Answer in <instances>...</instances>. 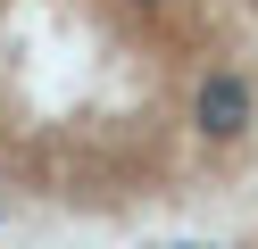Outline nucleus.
<instances>
[{
	"label": "nucleus",
	"instance_id": "obj_2",
	"mask_svg": "<svg viewBox=\"0 0 258 249\" xmlns=\"http://www.w3.org/2000/svg\"><path fill=\"white\" fill-rule=\"evenodd\" d=\"M250 9H258V0H250Z\"/></svg>",
	"mask_w": 258,
	"mask_h": 249
},
{
	"label": "nucleus",
	"instance_id": "obj_1",
	"mask_svg": "<svg viewBox=\"0 0 258 249\" xmlns=\"http://www.w3.org/2000/svg\"><path fill=\"white\" fill-rule=\"evenodd\" d=\"M258 100L208 0H0V183L125 208L217 175Z\"/></svg>",
	"mask_w": 258,
	"mask_h": 249
}]
</instances>
